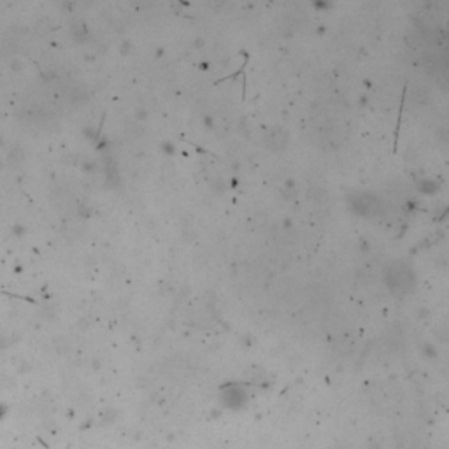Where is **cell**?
<instances>
[{
	"label": "cell",
	"instance_id": "6da1fadb",
	"mask_svg": "<svg viewBox=\"0 0 449 449\" xmlns=\"http://www.w3.org/2000/svg\"><path fill=\"white\" fill-rule=\"evenodd\" d=\"M386 284L393 293H407L414 284V276L409 267H404L400 263L390 267L388 276H386Z\"/></svg>",
	"mask_w": 449,
	"mask_h": 449
}]
</instances>
